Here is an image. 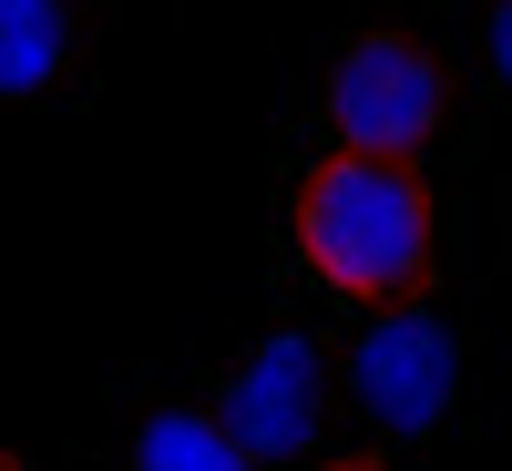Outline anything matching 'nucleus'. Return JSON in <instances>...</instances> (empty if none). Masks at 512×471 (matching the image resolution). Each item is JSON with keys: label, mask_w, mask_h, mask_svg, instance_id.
I'll return each mask as SVG.
<instances>
[{"label": "nucleus", "mask_w": 512, "mask_h": 471, "mask_svg": "<svg viewBox=\"0 0 512 471\" xmlns=\"http://www.w3.org/2000/svg\"><path fill=\"white\" fill-rule=\"evenodd\" d=\"M297 256L338 297H410L420 267H431V185H420V164L338 144L297 185Z\"/></svg>", "instance_id": "obj_1"}, {"label": "nucleus", "mask_w": 512, "mask_h": 471, "mask_svg": "<svg viewBox=\"0 0 512 471\" xmlns=\"http://www.w3.org/2000/svg\"><path fill=\"white\" fill-rule=\"evenodd\" d=\"M349 400L369 410V431L379 441H431L451 400H461V338L441 308H379L359 328V349H349Z\"/></svg>", "instance_id": "obj_2"}, {"label": "nucleus", "mask_w": 512, "mask_h": 471, "mask_svg": "<svg viewBox=\"0 0 512 471\" xmlns=\"http://www.w3.org/2000/svg\"><path fill=\"white\" fill-rule=\"evenodd\" d=\"M441 103H451L441 62L420 52V41H400V31H369V41H349V52L328 62V134L338 144L420 154L441 134Z\"/></svg>", "instance_id": "obj_3"}, {"label": "nucleus", "mask_w": 512, "mask_h": 471, "mask_svg": "<svg viewBox=\"0 0 512 471\" xmlns=\"http://www.w3.org/2000/svg\"><path fill=\"white\" fill-rule=\"evenodd\" d=\"M216 420L236 431L246 461H287V451H308V441L328 431V349H318V338H297V328L256 338L246 369L226 379Z\"/></svg>", "instance_id": "obj_4"}, {"label": "nucleus", "mask_w": 512, "mask_h": 471, "mask_svg": "<svg viewBox=\"0 0 512 471\" xmlns=\"http://www.w3.org/2000/svg\"><path fill=\"white\" fill-rule=\"evenodd\" d=\"M72 62V0H0V103L52 93Z\"/></svg>", "instance_id": "obj_5"}, {"label": "nucleus", "mask_w": 512, "mask_h": 471, "mask_svg": "<svg viewBox=\"0 0 512 471\" xmlns=\"http://www.w3.org/2000/svg\"><path fill=\"white\" fill-rule=\"evenodd\" d=\"M134 461L144 471H236L246 451H236V431L216 410H154L144 431H134Z\"/></svg>", "instance_id": "obj_6"}, {"label": "nucleus", "mask_w": 512, "mask_h": 471, "mask_svg": "<svg viewBox=\"0 0 512 471\" xmlns=\"http://www.w3.org/2000/svg\"><path fill=\"white\" fill-rule=\"evenodd\" d=\"M492 72H502V93H512V0H492Z\"/></svg>", "instance_id": "obj_7"}]
</instances>
